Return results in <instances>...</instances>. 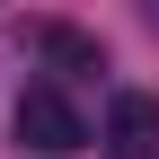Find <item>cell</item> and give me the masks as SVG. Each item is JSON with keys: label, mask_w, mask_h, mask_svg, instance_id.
Here are the masks:
<instances>
[{"label": "cell", "mask_w": 159, "mask_h": 159, "mask_svg": "<svg viewBox=\"0 0 159 159\" xmlns=\"http://www.w3.org/2000/svg\"><path fill=\"white\" fill-rule=\"evenodd\" d=\"M18 150H35V159H80L89 150V124H80V106H71L62 80H35L18 97Z\"/></svg>", "instance_id": "6da1fadb"}, {"label": "cell", "mask_w": 159, "mask_h": 159, "mask_svg": "<svg viewBox=\"0 0 159 159\" xmlns=\"http://www.w3.org/2000/svg\"><path fill=\"white\" fill-rule=\"evenodd\" d=\"M106 150H115V159H159V97H150V89H115V106H106Z\"/></svg>", "instance_id": "7a4b0ae2"}, {"label": "cell", "mask_w": 159, "mask_h": 159, "mask_svg": "<svg viewBox=\"0 0 159 159\" xmlns=\"http://www.w3.org/2000/svg\"><path fill=\"white\" fill-rule=\"evenodd\" d=\"M27 35H35V53H44L62 80H97V71H106V53H97V35H89V27H62V18H44V27H27Z\"/></svg>", "instance_id": "3957f363"}]
</instances>
